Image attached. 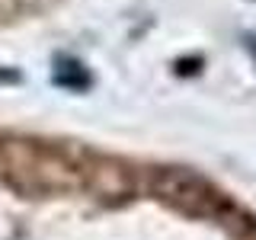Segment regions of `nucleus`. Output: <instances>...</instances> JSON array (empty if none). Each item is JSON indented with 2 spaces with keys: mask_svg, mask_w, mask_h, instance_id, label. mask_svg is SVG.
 Returning <instances> with one entry per match:
<instances>
[{
  "mask_svg": "<svg viewBox=\"0 0 256 240\" xmlns=\"http://www.w3.org/2000/svg\"><path fill=\"white\" fill-rule=\"evenodd\" d=\"M154 192L164 202L176 205L186 214H198V218H218L228 208V198L208 180L189 170H157L154 173Z\"/></svg>",
  "mask_w": 256,
  "mask_h": 240,
  "instance_id": "f257e3e1",
  "label": "nucleus"
}]
</instances>
